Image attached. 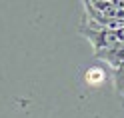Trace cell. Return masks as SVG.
<instances>
[{"instance_id":"3","label":"cell","mask_w":124,"mask_h":118,"mask_svg":"<svg viewBox=\"0 0 124 118\" xmlns=\"http://www.w3.org/2000/svg\"><path fill=\"white\" fill-rule=\"evenodd\" d=\"M92 78H96V82H98V80H104V74H100V70H98V68H90V72H88V76H86V80L92 82Z\"/></svg>"},{"instance_id":"2","label":"cell","mask_w":124,"mask_h":118,"mask_svg":"<svg viewBox=\"0 0 124 118\" xmlns=\"http://www.w3.org/2000/svg\"><path fill=\"white\" fill-rule=\"evenodd\" d=\"M112 78H114V86H116V92L124 96V64L112 70Z\"/></svg>"},{"instance_id":"1","label":"cell","mask_w":124,"mask_h":118,"mask_svg":"<svg viewBox=\"0 0 124 118\" xmlns=\"http://www.w3.org/2000/svg\"><path fill=\"white\" fill-rule=\"evenodd\" d=\"M94 56L100 58V60H104V62H108L112 68H118V66L124 64V44H116V46H112V48L100 50V52L94 54Z\"/></svg>"}]
</instances>
